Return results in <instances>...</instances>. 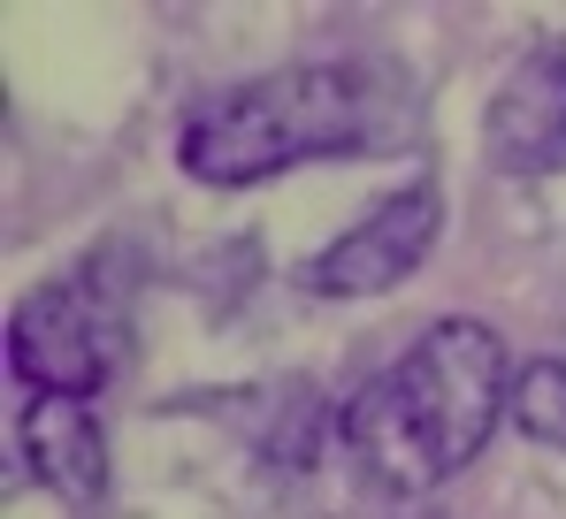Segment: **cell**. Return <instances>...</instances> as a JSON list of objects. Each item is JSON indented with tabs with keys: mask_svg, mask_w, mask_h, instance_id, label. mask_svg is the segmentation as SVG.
I'll use <instances>...</instances> for the list:
<instances>
[{
	"mask_svg": "<svg viewBox=\"0 0 566 519\" xmlns=\"http://www.w3.org/2000/svg\"><path fill=\"white\" fill-rule=\"evenodd\" d=\"M421 130V99L376 62H298L214 92L185 123V169L199 183H261L298 161L398 153Z\"/></svg>",
	"mask_w": 566,
	"mask_h": 519,
	"instance_id": "obj_1",
	"label": "cell"
},
{
	"mask_svg": "<svg viewBox=\"0 0 566 519\" xmlns=\"http://www.w3.org/2000/svg\"><path fill=\"white\" fill-rule=\"evenodd\" d=\"M513 374L521 367H505L497 329L437 321L345 405V443L382 489H437L513 413Z\"/></svg>",
	"mask_w": 566,
	"mask_h": 519,
	"instance_id": "obj_2",
	"label": "cell"
},
{
	"mask_svg": "<svg viewBox=\"0 0 566 519\" xmlns=\"http://www.w3.org/2000/svg\"><path fill=\"white\" fill-rule=\"evenodd\" d=\"M123 275H107V260L23 290L8 314V367L31 382V398H93L123 367Z\"/></svg>",
	"mask_w": 566,
	"mask_h": 519,
	"instance_id": "obj_3",
	"label": "cell"
},
{
	"mask_svg": "<svg viewBox=\"0 0 566 519\" xmlns=\"http://www.w3.org/2000/svg\"><path fill=\"white\" fill-rule=\"evenodd\" d=\"M437 222H444L437 183H406V191L382 199L368 222H353L337 245H322L314 267H306V283H314L322 298H368V290H390V283H406V275L429 260Z\"/></svg>",
	"mask_w": 566,
	"mask_h": 519,
	"instance_id": "obj_4",
	"label": "cell"
},
{
	"mask_svg": "<svg viewBox=\"0 0 566 519\" xmlns=\"http://www.w3.org/2000/svg\"><path fill=\"white\" fill-rule=\"evenodd\" d=\"M482 146L505 176H559L566 169V54L544 46L505 70L482 115Z\"/></svg>",
	"mask_w": 566,
	"mask_h": 519,
	"instance_id": "obj_5",
	"label": "cell"
},
{
	"mask_svg": "<svg viewBox=\"0 0 566 519\" xmlns=\"http://www.w3.org/2000/svg\"><path fill=\"white\" fill-rule=\"evenodd\" d=\"M23 466L70 512H93L107 489V435H99L93 405L85 398H31L23 405Z\"/></svg>",
	"mask_w": 566,
	"mask_h": 519,
	"instance_id": "obj_6",
	"label": "cell"
},
{
	"mask_svg": "<svg viewBox=\"0 0 566 519\" xmlns=\"http://www.w3.org/2000/svg\"><path fill=\"white\" fill-rule=\"evenodd\" d=\"M513 428L544 451H566V359H528L513 374Z\"/></svg>",
	"mask_w": 566,
	"mask_h": 519,
	"instance_id": "obj_7",
	"label": "cell"
}]
</instances>
